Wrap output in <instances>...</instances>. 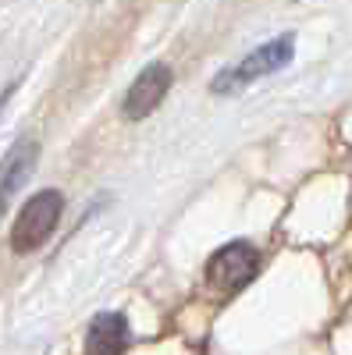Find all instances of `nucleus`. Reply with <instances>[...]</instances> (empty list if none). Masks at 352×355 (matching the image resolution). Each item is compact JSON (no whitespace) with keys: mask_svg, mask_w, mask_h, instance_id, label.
Masks as SVG:
<instances>
[{"mask_svg":"<svg viewBox=\"0 0 352 355\" xmlns=\"http://www.w3.org/2000/svg\"><path fill=\"white\" fill-rule=\"evenodd\" d=\"M61 214H65V196L57 189H43L36 196H28L15 227H11V249L15 252H36L53 234Z\"/></svg>","mask_w":352,"mask_h":355,"instance_id":"1","label":"nucleus"},{"mask_svg":"<svg viewBox=\"0 0 352 355\" xmlns=\"http://www.w3.org/2000/svg\"><path fill=\"white\" fill-rule=\"evenodd\" d=\"M292 46H296V43H292V36H281V40H271V43L256 46L246 61H239L235 68L221 71L210 89H214V93H239L242 85H249V82H256V78H263V75L285 68V64L292 61Z\"/></svg>","mask_w":352,"mask_h":355,"instance_id":"2","label":"nucleus"},{"mask_svg":"<svg viewBox=\"0 0 352 355\" xmlns=\"http://www.w3.org/2000/svg\"><path fill=\"white\" fill-rule=\"evenodd\" d=\"M260 270V252L249 242H231L224 249H217L207 263V284L221 295H235L239 288H246Z\"/></svg>","mask_w":352,"mask_h":355,"instance_id":"3","label":"nucleus"},{"mask_svg":"<svg viewBox=\"0 0 352 355\" xmlns=\"http://www.w3.org/2000/svg\"><path fill=\"white\" fill-rule=\"evenodd\" d=\"M167 89H171V68L167 64H150V68H142L139 78L132 82V89L125 93V117L128 121H142V117H150L164 96H167Z\"/></svg>","mask_w":352,"mask_h":355,"instance_id":"4","label":"nucleus"},{"mask_svg":"<svg viewBox=\"0 0 352 355\" xmlns=\"http://www.w3.org/2000/svg\"><path fill=\"white\" fill-rule=\"evenodd\" d=\"M36 157H40V146L33 139H22V142L11 146V153L0 164V217H4L15 192H22V185L28 182V174L36 167Z\"/></svg>","mask_w":352,"mask_h":355,"instance_id":"5","label":"nucleus"},{"mask_svg":"<svg viewBox=\"0 0 352 355\" xmlns=\"http://www.w3.org/2000/svg\"><path fill=\"white\" fill-rule=\"evenodd\" d=\"M128 348V320L121 313H100L85 331V355H121Z\"/></svg>","mask_w":352,"mask_h":355,"instance_id":"6","label":"nucleus"},{"mask_svg":"<svg viewBox=\"0 0 352 355\" xmlns=\"http://www.w3.org/2000/svg\"><path fill=\"white\" fill-rule=\"evenodd\" d=\"M11 93H15V85H8V89H4V93H0V110H4V103L11 100Z\"/></svg>","mask_w":352,"mask_h":355,"instance_id":"7","label":"nucleus"}]
</instances>
